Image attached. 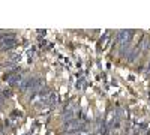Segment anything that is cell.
Returning <instances> with one entry per match:
<instances>
[{"instance_id":"cell-4","label":"cell","mask_w":150,"mask_h":135,"mask_svg":"<svg viewBox=\"0 0 150 135\" xmlns=\"http://www.w3.org/2000/svg\"><path fill=\"white\" fill-rule=\"evenodd\" d=\"M147 72L150 74V62H149V66H147Z\"/></svg>"},{"instance_id":"cell-3","label":"cell","mask_w":150,"mask_h":135,"mask_svg":"<svg viewBox=\"0 0 150 135\" xmlns=\"http://www.w3.org/2000/svg\"><path fill=\"white\" fill-rule=\"evenodd\" d=\"M2 95H3L5 99H6V98H12V90H11V87H8V89L2 90Z\"/></svg>"},{"instance_id":"cell-2","label":"cell","mask_w":150,"mask_h":135,"mask_svg":"<svg viewBox=\"0 0 150 135\" xmlns=\"http://www.w3.org/2000/svg\"><path fill=\"white\" fill-rule=\"evenodd\" d=\"M140 47H141V53H147L150 50V36H144L143 41L140 42Z\"/></svg>"},{"instance_id":"cell-1","label":"cell","mask_w":150,"mask_h":135,"mask_svg":"<svg viewBox=\"0 0 150 135\" xmlns=\"http://www.w3.org/2000/svg\"><path fill=\"white\" fill-rule=\"evenodd\" d=\"M140 54H141V47H140V44H137L134 48H131V51H129V54H128V62L129 63H134L137 59L140 57Z\"/></svg>"}]
</instances>
